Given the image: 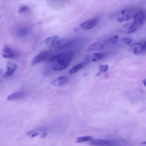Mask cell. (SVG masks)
<instances>
[{
	"mask_svg": "<svg viewBox=\"0 0 146 146\" xmlns=\"http://www.w3.org/2000/svg\"><path fill=\"white\" fill-rule=\"evenodd\" d=\"M1 55L5 58L14 59L19 58V53L16 49L7 45L5 46L2 49Z\"/></svg>",
	"mask_w": 146,
	"mask_h": 146,
	"instance_id": "3",
	"label": "cell"
},
{
	"mask_svg": "<svg viewBox=\"0 0 146 146\" xmlns=\"http://www.w3.org/2000/svg\"><path fill=\"white\" fill-rule=\"evenodd\" d=\"M17 65L13 62H8L6 66L5 71L4 74V77L8 78L12 76L17 68Z\"/></svg>",
	"mask_w": 146,
	"mask_h": 146,
	"instance_id": "10",
	"label": "cell"
},
{
	"mask_svg": "<svg viewBox=\"0 0 146 146\" xmlns=\"http://www.w3.org/2000/svg\"><path fill=\"white\" fill-rule=\"evenodd\" d=\"M111 144L110 141L103 139H96L92 140L90 141V144L92 146H108Z\"/></svg>",
	"mask_w": 146,
	"mask_h": 146,
	"instance_id": "17",
	"label": "cell"
},
{
	"mask_svg": "<svg viewBox=\"0 0 146 146\" xmlns=\"http://www.w3.org/2000/svg\"><path fill=\"white\" fill-rule=\"evenodd\" d=\"M25 94L23 91H18V92H15L9 95L7 97V100L10 101H11L17 100H20L24 97Z\"/></svg>",
	"mask_w": 146,
	"mask_h": 146,
	"instance_id": "16",
	"label": "cell"
},
{
	"mask_svg": "<svg viewBox=\"0 0 146 146\" xmlns=\"http://www.w3.org/2000/svg\"><path fill=\"white\" fill-rule=\"evenodd\" d=\"M72 58L68 59L58 63H54L52 66V70L55 71H59L66 69L71 63Z\"/></svg>",
	"mask_w": 146,
	"mask_h": 146,
	"instance_id": "8",
	"label": "cell"
},
{
	"mask_svg": "<svg viewBox=\"0 0 146 146\" xmlns=\"http://www.w3.org/2000/svg\"><path fill=\"white\" fill-rule=\"evenodd\" d=\"M48 4L49 6L54 7L55 8L58 7H61L65 3V1H47Z\"/></svg>",
	"mask_w": 146,
	"mask_h": 146,
	"instance_id": "20",
	"label": "cell"
},
{
	"mask_svg": "<svg viewBox=\"0 0 146 146\" xmlns=\"http://www.w3.org/2000/svg\"><path fill=\"white\" fill-rule=\"evenodd\" d=\"M118 36H115L110 38L107 41H106L105 44H110L111 45H114V44H116L117 43L118 40Z\"/></svg>",
	"mask_w": 146,
	"mask_h": 146,
	"instance_id": "23",
	"label": "cell"
},
{
	"mask_svg": "<svg viewBox=\"0 0 146 146\" xmlns=\"http://www.w3.org/2000/svg\"><path fill=\"white\" fill-rule=\"evenodd\" d=\"M140 146H146V141L142 142L140 143Z\"/></svg>",
	"mask_w": 146,
	"mask_h": 146,
	"instance_id": "28",
	"label": "cell"
},
{
	"mask_svg": "<svg viewBox=\"0 0 146 146\" xmlns=\"http://www.w3.org/2000/svg\"><path fill=\"white\" fill-rule=\"evenodd\" d=\"M59 40V38L58 36H53L46 38L44 40V42L48 45L51 48H52Z\"/></svg>",
	"mask_w": 146,
	"mask_h": 146,
	"instance_id": "15",
	"label": "cell"
},
{
	"mask_svg": "<svg viewBox=\"0 0 146 146\" xmlns=\"http://www.w3.org/2000/svg\"><path fill=\"white\" fill-rule=\"evenodd\" d=\"M73 55H74V54L72 52L60 53L51 56L49 58L48 60L49 62L54 64V63H58L68 59H72Z\"/></svg>",
	"mask_w": 146,
	"mask_h": 146,
	"instance_id": "5",
	"label": "cell"
},
{
	"mask_svg": "<svg viewBox=\"0 0 146 146\" xmlns=\"http://www.w3.org/2000/svg\"><path fill=\"white\" fill-rule=\"evenodd\" d=\"M123 43L127 46H130L132 43V40L130 38H125L122 40Z\"/></svg>",
	"mask_w": 146,
	"mask_h": 146,
	"instance_id": "26",
	"label": "cell"
},
{
	"mask_svg": "<svg viewBox=\"0 0 146 146\" xmlns=\"http://www.w3.org/2000/svg\"><path fill=\"white\" fill-rule=\"evenodd\" d=\"M93 140V137L91 136H85L80 137L77 138V143L85 142L87 141H91Z\"/></svg>",
	"mask_w": 146,
	"mask_h": 146,
	"instance_id": "21",
	"label": "cell"
},
{
	"mask_svg": "<svg viewBox=\"0 0 146 146\" xmlns=\"http://www.w3.org/2000/svg\"><path fill=\"white\" fill-rule=\"evenodd\" d=\"M130 51L135 54H140L146 51V41L143 42L134 43L130 47Z\"/></svg>",
	"mask_w": 146,
	"mask_h": 146,
	"instance_id": "7",
	"label": "cell"
},
{
	"mask_svg": "<svg viewBox=\"0 0 146 146\" xmlns=\"http://www.w3.org/2000/svg\"><path fill=\"white\" fill-rule=\"evenodd\" d=\"M14 35L19 38H24L30 35L31 28L29 25H20L15 26L12 31Z\"/></svg>",
	"mask_w": 146,
	"mask_h": 146,
	"instance_id": "2",
	"label": "cell"
},
{
	"mask_svg": "<svg viewBox=\"0 0 146 146\" xmlns=\"http://www.w3.org/2000/svg\"><path fill=\"white\" fill-rule=\"evenodd\" d=\"M27 134L28 136L33 138V137H35L36 136L38 135H39V133L38 131L35 130H31L28 131Z\"/></svg>",
	"mask_w": 146,
	"mask_h": 146,
	"instance_id": "25",
	"label": "cell"
},
{
	"mask_svg": "<svg viewBox=\"0 0 146 146\" xmlns=\"http://www.w3.org/2000/svg\"><path fill=\"white\" fill-rule=\"evenodd\" d=\"M108 65H101L99 66L100 71L96 75V77L100 76L104 72H106L108 70Z\"/></svg>",
	"mask_w": 146,
	"mask_h": 146,
	"instance_id": "22",
	"label": "cell"
},
{
	"mask_svg": "<svg viewBox=\"0 0 146 146\" xmlns=\"http://www.w3.org/2000/svg\"><path fill=\"white\" fill-rule=\"evenodd\" d=\"M51 57V52L47 50H44L36 55L32 60V64H39L46 60Z\"/></svg>",
	"mask_w": 146,
	"mask_h": 146,
	"instance_id": "6",
	"label": "cell"
},
{
	"mask_svg": "<svg viewBox=\"0 0 146 146\" xmlns=\"http://www.w3.org/2000/svg\"><path fill=\"white\" fill-rule=\"evenodd\" d=\"M68 78L66 77L63 76L52 81L51 84L54 87H60L66 84L68 82Z\"/></svg>",
	"mask_w": 146,
	"mask_h": 146,
	"instance_id": "14",
	"label": "cell"
},
{
	"mask_svg": "<svg viewBox=\"0 0 146 146\" xmlns=\"http://www.w3.org/2000/svg\"><path fill=\"white\" fill-rule=\"evenodd\" d=\"M46 136L47 133H46V132H43V133H42V134L41 135L40 138H44L46 137Z\"/></svg>",
	"mask_w": 146,
	"mask_h": 146,
	"instance_id": "27",
	"label": "cell"
},
{
	"mask_svg": "<svg viewBox=\"0 0 146 146\" xmlns=\"http://www.w3.org/2000/svg\"><path fill=\"white\" fill-rule=\"evenodd\" d=\"M105 46V43H101L100 42H94L88 47L87 51L88 52L101 51L104 48Z\"/></svg>",
	"mask_w": 146,
	"mask_h": 146,
	"instance_id": "13",
	"label": "cell"
},
{
	"mask_svg": "<svg viewBox=\"0 0 146 146\" xmlns=\"http://www.w3.org/2000/svg\"><path fill=\"white\" fill-rule=\"evenodd\" d=\"M142 83L143 84L144 86H145V87H146V78H145V79L143 80Z\"/></svg>",
	"mask_w": 146,
	"mask_h": 146,
	"instance_id": "29",
	"label": "cell"
},
{
	"mask_svg": "<svg viewBox=\"0 0 146 146\" xmlns=\"http://www.w3.org/2000/svg\"><path fill=\"white\" fill-rule=\"evenodd\" d=\"M137 27L134 23H129L124 25L120 29V31L124 34L133 33L137 29Z\"/></svg>",
	"mask_w": 146,
	"mask_h": 146,
	"instance_id": "12",
	"label": "cell"
},
{
	"mask_svg": "<svg viewBox=\"0 0 146 146\" xmlns=\"http://www.w3.org/2000/svg\"><path fill=\"white\" fill-rule=\"evenodd\" d=\"M87 64V62H84L83 63H80V64H78L76 65L75 66L71 68L70 70H69V74L70 75H73L75 73L77 72H78L82 70L84 68Z\"/></svg>",
	"mask_w": 146,
	"mask_h": 146,
	"instance_id": "18",
	"label": "cell"
},
{
	"mask_svg": "<svg viewBox=\"0 0 146 146\" xmlns=\"http://www.w3.org/2000/svg\"><path fill=\"white\" fill-rule=\"evenodd\" d=\"M106 55V53H95L93 54L91 58V60L93 62H97L104 59Z\"/></svg>",
	"mask_w": 146,
	"mask_h": 146,
	"instance_id": "19",
	"label": "cell"
},
{
	"mask_svg": "<svg viewBox=\"0 0 146 146\" xmlns=\"http://www.w3.org/2000/svg\"><path fill=\"white\" fill-rule=\"evenodd\" d=\"M81 39H60L58 41L55 46L52 48L53 50L56 52L66 50L67 49L74 48L81 44Z\"/></svg>",
	"mask_w": 146,
	"mask_h": 146,
	"instance_id": "1",
	"label": "cell"
},
{
	"mask_svg": "<svg viewBox=\"0 0 146 146\" xmlns=\"http://www.w3.org/2000/svg\"><path fill=\"white\" fill-rule=\"evenodd\" d=\"M30 10L29 7L28 6L23 5L19 7L18 10V13H23L28 12Z\"/></svg>",
	"mask_w": 146,
	"mask_h": 146,
	"instance_id": "24",
	"label": "cell"
},
{
	"mask_svg": "<svg viewBox=\"0 0 146 146\" xmlns=\"http://www.w3.org/2000/svg\"><path fill=\"white\" fill-rule=\"evenodd\" d=\"M98 21L99 19L97 18L92 19L82 23L80 25V27L83 30H88L94 27L97 25Z\"/></svg>",
	"mask_w": 146,
	"mask_h": 146,
	"instance_id": "9",
	"label": "cell"
},
{
	"mask_svg": "<svg viewBox=\"0 0 146 146\" xmlns=\"http://www.w3.org/2000/svg\"><path fill=\"white\" fill-rule=\"evenodd\" d=\"M134 11L131 9H125L121 10L117 15V20L119 22H124L129 20L135 15Z\"/></svg>",
	"mask_w": 146,
	"mask_h": 146,
	"instance_id": "4",
	"label": "cell"
},
{
	"mask_svg": "<svg viewBox=\"0 0 146 146\" xmlns=\"http://www.w3.org/2000/svg\"><path fill=\"white\" fill-rule=\"evenodd\" d=\"M146 14L143 11H140L135 14L134 17V23L137 27L141 26L143 24L146 19Z\"/></svg>",
	"mask_w": 146,
	"mask_h": 146,
	"instance_id": "11",
	"label": "cell"
}]
</instances>
